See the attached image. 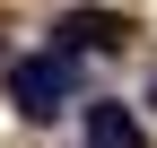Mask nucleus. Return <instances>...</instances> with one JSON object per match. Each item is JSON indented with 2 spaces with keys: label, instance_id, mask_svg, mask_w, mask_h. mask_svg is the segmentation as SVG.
I'll return each instance as SVG.
<instances>
[{
  "label": "nucleus",
  "instance_id": "f257e3e1",
  "mask_svg": "<svg viewBox=\"0 0 157 148\" xmlns=\"http://www.w3.org/2000/svg\"><path fill=\"white\" fill-rule=\"evenodd\" d=\"M70 87H78V61H70L61 44H52V52H26V61H9V105H17L26 122H52V113L70 105Z\"/></svg>",
  "mask_w": 157,
  "mask_h": 148
},
{
  "label": "nucleus",
  "instance_id": "f03ea898",
  "mask_svg": "<svg viewBox=\"0 0 157 148\" xmlns=\"http://www.w3.org/2000/svg\"><path fill=\"white\" fill-rule=\"evenodd\" d=\"M52 35H61L70 61H87V52H122V44H131V17H113V9H78V17H61Z\"/></svg>",
  "mask_w": 157,
  "mask_h": 148
},
{
  "label": "nucleus",
  "instance_id": "7ed1b4c3",
  "mask_svg": "<svg viewBox=\"0 0 157 148\" xmlns=\"http://www.w3.org/2000/svg\"><path fill=\"white\" fill-rule=\"evenodd\" d=\"M87 148H140V113L113 105V96H96L87 105Z\"/></svg>",
  "mask_w": 157,
  "mask_h": 148
},
{
  "label": "nucleus",
  "instance_id": "20e7f679",
  "mask_svg": "<svg viewBox=\"0 0 157 148\" xmlns=\"http://www.w3.org/2000/svg\"><path fill=\"white\" fill-rule=\"evenodd\" d=\"M148 96H157V87H148Z\"/></svg>",
  "mask_w": 157,
  "mask_h": 148
}]
</instances>
